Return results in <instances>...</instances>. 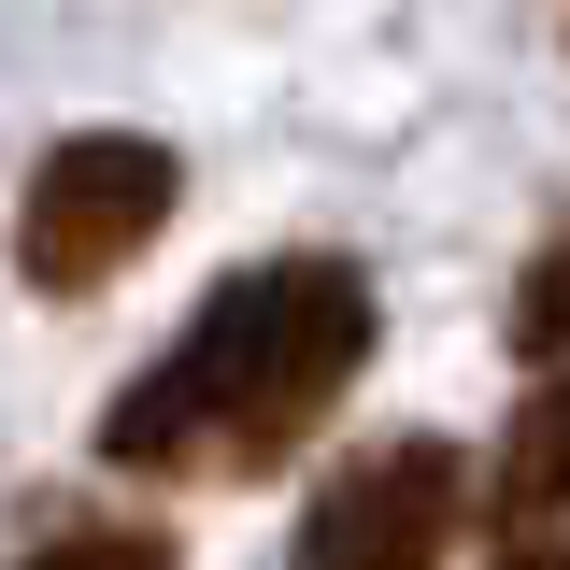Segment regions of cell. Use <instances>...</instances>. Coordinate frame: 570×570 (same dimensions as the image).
I'll return each instance as SVG.
<instances>
[{"mask_svg":"<svg viewBox=\"0 0 570 570\" xmlns=\"http://www.w3.org/2000/svg\"><path fill=\"white\" fill-rule=\"evenodd\" d=\"M186 200V157L142 129H71L43 142V171H29V200H14V272L43 285V299H86V285H115L171 228Z\"/></svg>","mask_w":570,"mask_h":570,"instance_id":"2","label":"cell"},{"mask_svg":"<svg viewBox=\"0 0 570 570\" xmlns=\"http://www.w3.org/2000/svg\"><path fill=\"white\" fill-rule=\"evenodd\" d=\"M14 570H186L157 528H58V542H29Z\"/></svg>","mask_w":570,"mask_h":570,"instance_id":"6","label":"cell"},{"mask_svg":"<svg viewBox=\"0 0 570 570\" xmlns=\"http://www.w3.org/2000/svg\"><path fill=\"white\" fill-rule=\"evenodd\" d=\"M499 570H570V542H528V557H499Z\"/></svg>","mask_w":570,"mask_h":570,"instance_id":"7","label":"cell"},{"mask_svg":"<svg viewBox=\"0 0 570 570\" xmlns=\"http://www.w3.org/2000/svg\"><path fill=\"white\" fill-rule=\"evenodd\" d=\"M456 513H471V456L442 428H400V442H371V456H343L314 485L285 570H442Z\"/></svg>","mask_w":570,"mask_h":570,"instance_id":"3","label":"cell"},{"mask_svg":"<svg viewBox=\"0 0 570 570\" xmlns=\"http://www.w3.org/2000/svg\"><path fill=\"white\" fill-rule=\"evenodd\" d=\"M385 343V299L356 257H257L171 328V356L100 414V456L142 485H257L314 428L343 414V385Z\"/></svg>","mask_w":570,"mask_h":570,"instance_id":"1","label":"cell"},{"mask_svg":"<svg viewBox=\"0 0 570 570\" xmlns=\"http://www.w3.org/2000/svg\"><path fill=\"white\" fill-rule=\"evenodd\" d=\"M513 356H542V371H570V228L528 257V285H513Z\"/></svg>","mask_w":570,"mask_h":570,"instance_id":"5","label":"cell"},{"mask_svg":"<svg viewBox=\"0 0 570 570\" xmlns=\"http://www.w3.org/2000/svg\"><path fill=\"white\" fill-rule=\"evenodd\" d=\"M499 513H570V371H542V400L499 428Z\"/></svg>","mask_w":570,"mask_h":570,"instance_id":"4","label":"cell"}]
</instances>
